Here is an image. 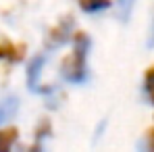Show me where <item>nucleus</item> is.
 <instances>
[{"instance_id":"1","label":"nucleus","mask_w":154,"mask_h":152,"mask_svg":"<svg viewBox=\"0 0 154 152\" xmlns=\"http://www.w3.org/2000/svg\"><path fill=\"white\" fill-rule=\"evenodd\" d=\"M88 48H90V38L85 33H77L75 36V48L71 52V56L65 58L63 63V77L67 81L81 83L85 79V58H88Z\"/></svg>"},{"instance_id":"6","label":"nucleus","mask_w":154,"mask_h":152,"mask_svg":"<svg viewBox=\"0 0 154 152\" xmlns=\"http://www.w3.org/2000/svg\"><path fill=\"white\" fill-rule=\"evenodd\" d=\"M15 135H17V129L0 131V152H4V150H8V148H11V144H13Z\"/></svg>"},{"instance_id":"4","label":"nucleus","mask_w":154,"mask_h":152,"mask_svg":"<svg viewBox=\"0 0 154 152\" xmlns=\"http://www.w3.org/2000/svg\"><path fill=\"white\" fill-rule=\"evenodd\" d=\"M42 65H44V54H42V56H35V58L31 60V65H29V69H27V83H29V90H42V88H40V81H38L40 71H42Z\"/></svg>"},{"instance_id":"2","label":"nucleus","mask_w":154,"mask_h":152,"mask_svg":"<svg viewBox=\"0 0 154 152\" xmlns=\"http://www.w3.org/2000/svg\"><path fill=\"white\" fill-rule=\"evenodd\" d=\"M23 50H25V46H17V44L8 42V40H2L0 42V58L8 60V63L21 60L23 58Z\"/></svg>"},{"instance_id":"10","label":"nucleus","mask_w":154,"mask_h":152,"mask_svg":"<svg viewBox=\"0 0 154 152\" xmlns=\"http://www.w3.org/2000/svg\"><path fill=\"white\" fill-rule=\"evenodd\" d=\"M150 144H152V148H154V131L150 133Z\"/></svg>"},{"instance_id":"5","label":"nucleus","mask_w":154,"mask_h":152,"mask_svg":"<svg viewBox=\"0 0 154 152\" xmlns=\"http://www.w3.org/2000/svg\"><path fill=\"white\" fill-rule=\"evenodd\" d=\"M110 4V0H79V6L81 11L85 13H96V11H102Z\"/></svg>"},{"instance_id":"8","label":"nucleus","mask_w":154,"mask_h":152,"mask_svg":"<svg viewBox=\"0 0 154 152\" xmlns=\"http://www.w3.org/2000/svg\"><path fill=\"white\" fill-rule=\"evenodd\" d=\"M146 92H148V96H150L152 102H154V69H150V71L146 73Z\"/></svg>"},{"instance_id":"9","label":"nucleus","mask_w":154,"mask_h":152,"mask_svg":"<svg viewBox=\"0 0 154 152\" xmlns=\"http://www.w3.org/2000/svg\"><path fill=\"white\" fill-rule=\"evenodd\" d=\"M13 113H15V100L11 98V100L2 102V106H0V119L6 117V115H13Z\"/></svg>"},{"instance_id":"7","label":"nucleus","mask_w":154,"mask_h":152,"mask_svg":"<svg viewBox=\"0 0 154 152\" xmlns=\"http://www.w3.org/2000/svg\"><path fill=\"white\" fill-rule=\"evenodd\" d=\"M133 2H135V0H119V17H121L123 21H127V19H129Z\"/></svg>"},{"instance_id":"3","label":"nucleus","mask_w":154,"mask_h":152,"mask_svg":"<svg viewBox=\"0 0 154 152\" xmlns=\"http://www.w3.org/2000/svg\"><path fill=\"white\" fill-rule=\"evenodd\" d=\"M71 27H73V21H71V19H65L60 25H56V27H54V29L50 31V40H48V44H52V46L65 44V42L69 40Z\"/></svg>"}]
</instances>
